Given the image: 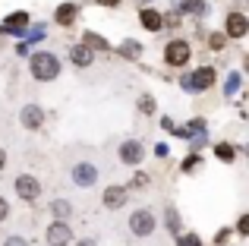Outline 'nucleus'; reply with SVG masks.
Masks as SVG:
<instances>
[{
    "label": "nucleus",
    "mask_w": 249,
    "mask_h": 246,
    "mask_svg": "<svg viewBox=\"0 0 249 246\" xmlns=\"http://www.w3.org/2000/svg\"><path fill=\"white\" fill-rule=\"evenodd\" d=\"M13 190H16V196L22 199V202H38V199H41V180L38 177H32V174H19L16 180H13Z\"/></svg>",
    "instance_id": "7ed1b4c3"
},
{
    "label": "nucleus",
    "mask_w": 249,
    "mask_h": 246,
    "mask_svg": "<svg viewBox=\"0 0 249 246\" xmlns=\"http://www.w3.org/2000/svg\"><path fill=\"white\" fill-rule=\"evenodd\" d=\"M3 167H6V152L0 148V171H3Z\"/></svg>",
    "instance_id": "c756f323"
},
{
    "label": "nucleus",
    "mask_w": 249,
    "mask_h": 246,
    "mask_svg": "<svg viewBox=\"0 0 249 246\" xmlns=\"http://www.w3.org/2000/svg\"><path fill=\"white\" fill-rule=\"evenodd\" d=\"M44 243L48 246H73V228H70V221H51L44 228Z\"/></svg>",
    "instance_id": "0eeeda50"
},
{
    "label": "nucleus",
    "mask_w": 249,
    "mask_h": 246,
    "mask_svg": "<svg viewBox=\"0 0 249 246\" xmlns=\"http://www.w3.org/2000/svg\"><path fill=\"white\" fill-rule=\"evenodd\" d=\"M51 215H54L57 221H70V218L76 215V209H73V202H67V199H54V202H51Z\"/></svg>",
    "instance_id": "2eb2a0df"
},
{
    "label": "nucleus",
    "mask_w": 249,
    "mask_h": 246,
    "mask_svg": "<svg viewBox=\"0 0 249 246\" xmlns=\"http://www.w3.org/2000/svg\"><path fill=\"white\" fill-rule=\"evenodd\" d=\"M117 158H120L126 167H139L142 161H145V145H142L139 139H126V142H120V148H117Z\"/></svg>",
    "instance_id": "6e6552de"
},
{
    "label": "nucleus",
    "mask_w": 249,
    "mask_h": 246,
    "mask_svg": "<svg viewBox=\"0 0 249 246\" xmlns=\"http://www.w3.org/2000/svg\"><path fill=\"white\" fill-rule=\"evenodd\" d=\"M3 221H10V202L0 196V224H3Z\"/></svg>",
    "instance_id": "4be33fe9"
},
{
    "label": "nucleus",
    "mask_w": 249,
    "mask_h": 246,
    "mask_svg": "<svg viewBox=\"0 0 249 246\" xmlns=\"http://www.w3.org/2000/svg\"><path fill=\"white\" fill-rule=\"evenodd\" d=\"M237 230H240V234H249V215H243V218H240V224H237Z\"/></svg>",
    "instance_id": "b1692460"
},
{
    "label": "nucleus",
    "mask_w": 249,
    "mask_h": 246,
    "mask_svg": "<svg viewBox=\"0 0 249 246\" xmlns=\"http://www.w3.org/2000/svg\"><path fill=\"white\" fill-rule=\"evenodd\" d=\"M129 234L139 237V240H145V237H152L155 230H158V215H155L152 209H136L133 215H129Z\"/></svg>",
    "instance_id": "f03ea898"
},
{
    "label": "nucleus",
    "mask_w": 249,
    "mask_h": 246,
    "mask_svg": "<svg viewBox=\"0 0 249 246\" xmlns=\"http://www.w3.org/2000/svg\"><path fill=\"white\" fill-rule=\"evenodd\" d=\"M189 57H193V48H189V41H183V38H174V41L164 44V63L174 70L186 67Z\"/></svg>",
    "instance_id": "20e7f679"
},
{
    "label": "nucleus",
    "mask_w": 249,
    "mask_h": 246,
    "mask_svg": "<svg viewBox=\"0 0 249 246\" xmlns=\"http://www.w3.org/2000/svg\"><path fill=\"white\" fill-rule=\"evenodd\" d=\"M60 57L54 54V51H38V54H32L29 60V73L35 82H54L57 76H60Z\"/></svg>",
    "instance_id": "f257e3e1"
},
{
    "label": "nucleus",
    "mask_w": 249,
    "mask_h": 246,
    "mask_svg": "<svg viewBox=\"0 0 249 246\" xmlns=\"http://www.w3.org/2000/svg\"><path fill=\"white\" fill-rule=\"evenodd\" d=\"M82 44H89V48L91 51H107V41H104V38L101 35H95V32H85V35H82Z\"/></svg>",
    "instance_id": "f3484780"
},
{
    "label": "nucleus",
    "mask_w": 249,
    "mask_h": 246,
    "mask_svg": "<svg viewBox=\"0 0 249 246\" xmlns=\"http://www.w3.org/2000/svg\"><path fill=\"white\" fill-rule=\"evenodd\" d=\"M139 25L148 29V32H161L164 19H161V13L155 10V6H142V10H139Z\"/></svg>",
    "instance_id": "ddd939ff"
},
{
    "label": "nucleus",
    "mask_w": 249,
    "mask_h": 246,
    "mask_svg": "<svg viewBox=\"0 0 249 246\" xmlns=\"http://www.w3.org/2000/svg\"><path fill=\"white\" fill-rule=\"evenodd\" d=\"M73 243H76V246H98L95 240H91V237H85V240H73Z\"/></svg>",
    "instance_id": "c85d7f7f"
},
{
    "label": "nucleus",
    "mask_w": 249,
    "mask_h": 246,
    "mask_svg": "<svg viewBox=\"0 0 249 246\" xmlns=\"http://www.w3.org/2000/svg\"><path fill=\"white\" fill-rule=\"evenodd\" d=\"M214 155H218L221 161H233V155H237V152H233L231 142H218V145H214Z\"/></svg>",
    "instance_id": "aec40b11"
},
{
    "label": "nucleus",
    "mask_w": 249,
    "mask_h": 246,
    "mask_svg": "<svg viewBox=\"0 0 249 246\" xmlns=\"http://www.w3.org/2000/svg\"><path fill=\"white\" fill-rule=\"evenodd\" d=\"M70 63L79 67V70H89L91 63H95V51H91L89 44H73V48H70Z\"/></svg>",
    "instance_id": "f8f14e48"
},
{
    "label": "nucleus",
    "mask_w": 249,
    "mask_h": 246,
    "mask_svg": "<svg viewBox=\"0 0 249 246\" xmlns=\"http://www.w3.org/2000/svg\"><path fill=\"white\" fill-rule=\"evenodd\" d=\"M148 3H152V0H148Z\"/></svg>",
    "instance_id": "7c9ffc66"
},
{
    "label": "nucleus",
    "mask_w": 249,
    "mask_h": 246,
    "mask_svg": "<svg viewBox=\"0 0 249 246\" xmlns=\"http://www.w3.org/2000/svg\"><path fill=\"white\" fill-rule=\"evenodd\" d=\"M48 123V111L41 105H22L19 107V126L29 129V133H38V129Z\"/></svg>",
    "instance_id": "423d86ee"
},
{
    "label": "nucleus",
    "mask_w": 249,
    "mask_h": 246,
    "mask_svg": "<svg viewBox=\"0 0 249 246\" xmlns=\"http://www.w3.org/2000/svg\"><path fill=\"white\" fill-rule=\"evenodd\" d=\"M79 13H82L79 3H70V0H67V3H60V6L54 10V22L60 25V29H70V25L79 19Z\"/></svg>",
    "instance_id": "9b49d317"
},
{
    "label": "nucleus",
    "mask_w": 249,
    "mask_h": 246,
    "mask_svg": "<svg viewBox=\"0 0 249 246\" xmlns=\"http://www.w3.org/2000/svg\"><path fill=\"white\" fill-rule=\"evenodd\" d=\"M98 6H107V10H114V6H120V0H95Z\"/></svg>",
    "instance_id": "a878e982"
},
{
    "label": "nucleus",
    "mask_w": 249,
    "mask_h": 246,
    "mask_svg": "<svg viewBox=\"0 0 249 246\" xmlns=\"http://www.w3.org/2000/svg\"><path fill=\"white\" fill-rule=\"evenodd\" d=\"M167 230H170V234H180V228H183V221H180V211H177L174 209V205H170V209H167Z\"/></svg>",
    "instance_id": "a211bd4d"
},
{
    "label": "nucleus",
    "mask_w": 249,
    "mask_h": 246,
    "mask_svg": "<svg viewBox=\"0 0 249 246\" xmlns=\"http://www.w3.org/2000/svg\"><path fill=\"white\" fill-rule=\"evenodd\" d=\"M224 38H227L224 32H214V35H212V48H214V51H221V48H224V44H227Z\"/></svg>",
    "instance_id": "412c9836"
},
{
    "label": "nucleus",
    "mask_w": 249,
    "mask_h": 246,
    "mask_svg": "<svg viewBox=\"0 0 249 246\" xmlns=\"http://www.w3.org/2000/svg\"><path fill=\"white\" fill-rule=\"evenodd\" d=\"M161 19H164L167 25H180V16H177V13H170V16H161Z\"/></svg>",
    "instance_id": "bb28decb"
},
{
    "label": "nucleus",
    "mask_w": 249,
    "mask_h": 246,
    "mask_svg": "<svg viewBox=\"0 0 249 246\" xmlns=\"http://www.w3.org/2000/svg\"><path fill=\"white\" fill-rule=\"evenodd\" d=\"M98 164L95 161H76L73 167H70V180H73L76 186H82V190H89V186L98 183Z\"/></svg>",
    "instance_id": "39448f33"
},
{
    "label": "nucleus",
    "mask_w": 249,
    "mask_h": 246,
    "mask_svg": "<svg viewBox=\"0 0 249 246\" xmlns=\"http://www.w3.org/2000/svg\"><path fill=\"white\" fill-rule=\"evenodd\" d=\"M6 25H10V29H25V25H29V13H25V10H16V13H10Z\"/></svg>",
    "instance_id": "dca6fc26"
},
{
    "label": "nucleus",
    "mask_w": 249,
    "mask_h": 246,
    "mask_svg": "<svg viewBox=\"0 0 249 246\" xmlns=\"http://www.w3.org/2000/svg\"><path fill=\"white\" fill-rule=\"evenodd\" d=\"M120 54H126V57H136V54H139V44H123V48H120Z\"/></svg>",
    "instance_id": "5701e85b"
},
{
    "label": "nucleus",
    "mask_w": 249,
    "mask_h": 246,
    "mask_svg": "<svg viewBox=\"0 0 249 246\" xmlns=\"http://www.w3.org/2000/svg\"><path fill=\"white\" fill-rule=\"evenodd\" d=\"M126 202H129V190H126V186H120V183L107 186V190L101 193V205H104L107 211H120Z\"/></svg>",
    "instance_id": "9d476101"
},
{
    "label": "nucleus",
    "mask_w": 249,
    "mask_h": 246,
    "mask_svg": "<svg viewBox=\"0 0 249 246\" xmlns=\"http://www.w3.org/2000/svg\"><path fill=\"white\" fill-rule=\"evenodd\" d=\"M193 86L199 88V92H202V88H212L214 86V67H199V70H196V73H193Z\"/></svg>",
    "instance_id": "4468645a"
},
{
    "label": "nucleus",
    "mask_w": 249,
    "mask_h": 246,
    "mask_svg": "<svg viewBox=\"0 0 249 246\" xmlns=\"http://www.w3.org/2000/svg\"><path fill=\"white\" fill-rule=\"evenodd\" d=\"M183 246H202V243H199L196 234H186V237H183Z\"/></svg>",
    "instance_id": "393cba45"
},
{
    "label": "nucleus",
    "mask_w": 249,
    "mask_h": 246,
    "mask_svg": "<svg viewBox=\"0 0 249 246\" xmlns=\"http://www.w3.org/2000/svg\"><path fill=\"white\" fill-rule=\"evenodd\" d=\"M133 183H136V186H145V183H148V177H145V174H136Z\"/></svg>",
    "instance_id": "cd10ccee"
},
{
    "label": "nucleus",
    "mask_w": 249,
    "mask_h": 246,
    "mask_svg": "<svg viewBox=\"0 0 249 246\" xmlns=\"http://www.w3.org/2000/svg\"><path fill=\"white\" fill-rule=\"evenodd\" d=\"M136 107H139V114H155V107H158V105H155V98H152V95H139V101H136Z\"/></svg>",
    "instance_id": "6ab92c4d"
},
{
    "label": "nucleus",
    "mask_w": 249,
    "mask_h": 246,
    "mask_svg": "<svg viewBox=\"0 0 249 246\" xmlns=\"http://www.w3.org/2000/svg\"><path fill=\"white\" fill-rule=\"evenodd\" d=\"M224 35L227 38H246L249 35V16L246 13H240V10L227 13L224 16Z\"/></svg>",
    "instance_id": "1a4fd4ad"
}]
</instances>
